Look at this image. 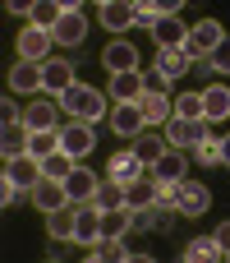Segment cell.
Segmentation results:
<instances>
[{"label":"cell","mask_w":230,"mask_h":263,"mask_svg":"<svg viewBox=\"0 0 230 263\" xmlns=\"http://www.w3.org/2000/svg\"><path fill=\"white\" fill-rule=\"evenodd\" d=\"M55 102H60V111H65L69 120H88V125H97L101 116H111L106 92H97V88H92V83H83V79H78L74 88H65Z\"/></svg>","instance_id":"1"},{"label":"cell","mask_w":230,"mask_h":263,"mask_svg":"<svg viewBox=\"0 0 230 263\" xmlns=\"http://www.w3.org/2000/svg\"><path fill=\"white\" fill-rule=\"evenodd\" d=\"M161 129H166V143L171 148H184V153H194L207 139V120H194V116H171Z\"/></svg>","instance_id":"2"},{"label":"cell","mask_w":230,"mask_h":263,"mask_svg":"<svg viewBox=\"0 0 230 263\" xmlns=\"http://www.w3.org/2000/svg\"><path fill=\"white\" fill-rule=\"evenodd\" d=\"M60 148H65L74 162H83L88 153H97V129H92L88 120H69V125H60Z\"/></svg>","instance_id":"3"},{"label":"cell","mask_w":230,"mask_h":263,"mask_svg":"<svg viewBox=\"0 0 230 263\" xmlns=\"http://www.w3.org/2000/svg\"><path fill=\"white\" fill-rule=\"evenodd\" d=\"M226 37V28H221V18H198L194 28H189V42H184V55L189 60H198V55H212V46Z\"/></svg>","instance_id":"4"},{"label":"cell","mask_w":230,"mask_h":263,"mask_svg":"<svg viewBox=\"0 0 230 263\" xmlns=\"http://www.w3.org/2000/svg\"><path fill=\"white\" fill-rule=\"evenodd\" d=\"M106 120H111V129H115L120 139H129V143L148 129V116H143V106H138V102H115Z\"/></svg>","instance_id":"5"},{"label":"cell","mask_w":230,"mask_h":263,"mask_svg":"<svg viewBox=\"0 0 230 263\" xmlns=\"http://www.w3.org/2000/svg\"><path fill=\"white\" fill-rule=\"evenodd\" d=\"M51 42H55L51 28L28 23V28L18 32V60H37V65H46V60H51Z\"/></svg>","instance_id":"6"},{"label":"cell","mask_w":230,"mask_h":263,"mask_svg":"<svg viewBox=\"0 0 230 263\" xmlns=\"http://www.w3.org/2000/svg\"><path fill=\"white\" fill-rule=\"evenodd\" d=\"M46 88V69L37 60H14L9 65V92H41Z\"/></svg>","instance_id":"7"},{"label":"cell","mask_w":230,"mask_h":263,"mask_svg":"<svg viewBox=\"0 0 230 263\" xmlns=\"http://www.w3.org/2000/svg\"><path fill=\"white\" fill-rule=\"evenodd\" d=\"M134 5H138V0H111V5H101V9H97V23H101L106 32L124 37V32L134 28Z\"/></svg>","instance_id":"8"},{"label":"cell","mask_w":230,"mask_h":263,"mask_svg":"<svg viewBox=\"0 0 230 263\" xmlns=\"http://www.w3.org/2000/svg\"><path fill=\"white\" fill-rule=\"evenodd\" d=\"M51 32H55L60 46H83V42H88V14H83V9H65Z\"/></svg>","instance_id":"9"},{"label":"cell","mask_w":230,"mask_h":263,"mask_svg":"<svg viewBox=\"0 0 230 263\" xmlns=\"http://www.w3.org/2000/svg\"><path fill=\"white\" fill-rule=\"evenodd\" d=\"M92 240H101V208L88 199V203H78V217H74V245H92Z\"/></svg>","instance_id":"10"},{"label":"cell","mask_w":230,"mask_h":263,"mask_svg":"<svg viewBox=\"0 0 230 263\" xmlns=\"http://www.w3.org/2000/svg\"><path fill=\"white\" fill-rule=\"evenodd\" d=\"M152 42H157V51L184 46V42H189V28H184V18H180V14H161V18H157V28H152Z\"/></svg>","instance_id":"11"},{"label":"cell","mask_w":230,"mask_h":263,"mask_svg":"<svg viewBox=\"0 0 230 263\" xmlns=\"http://www.w3.org/2000/svg\"><path fill=\"white\" fill-rule=\"evenodd\" d=\"M5 180H14V185L32 190V185L41 180V157H32V153H18V157H9V162H5Z\"/></svg>","instance_id":"12"},{"label":"cell","mask_w":230,"mask_h":263,"mask_svg":"<svg viewBox=\"0 0 230 263\" xmlns=\"http://www.w3.org/2000/svg\"><path fill=\"white\" fill-rule=\"evenodd\" d=\"M28 203H37L41 213H55V208H65V203H69V190H65V180L41 176V180L32 185V199H28Z\"/></svg>","instance_id":"13"},{"label":"cell","mask_w":230,"mask_h":263,"mask_svg":"<svg viewBox=\"0 0 230 263\" xmlns=\"http://www.w3.org/2000/svg\"><path fill=\"white\" fill-rule=\"evenodd\" d=\"M101 65L111 69V74H124V69H138V46L134 42H106V51H101Z\"/></svg>","instance_id":"14"},{"label":"cell","mask_w":230,"mask_h":263,"mask_svg":"<svg viewBox=\"0 0 230 263\" xmlns=\"http://www.w3.org/2000/svg\"><path fill=\"white\" fill-rule=\"evenodd\" d=\"M106 171H111V180H120V185H134V180H143V176H148V162H143V157L129 148V153H115Z\"/></svg>","instance_id":"15"},{"label":"cell","mask_w":230,"mask_h":263,"mask_svg":"<svg viewBox=\"0 0 230 263\" xmlns=\"http://www.w3.org/2000/svg\"><path fill=\"white\" fill-rule=\"evenodd\" d=\"M184 166H189V153H184V148H166V153L148 166V176H152V180H184Z\"/></svg>","instance_id":"16"},{"label":"cell","mask_w":230,"mask_h":263,"mask_svg":"<svg viewBox=\"0 0 230 263\" xmlns=\"http://www.w3.org/2000/svg\"><path fill=\"white\" fill-rule=\"evenodd\" d=\"M41 69H46V88H41V92H51V97H60L65 88H74V83H78V79H74V65H69L65 55H51Z\"/></svg>","instance_id":"17"},{"label":"cell","mask_w":230,"mask_h":263,"mask_svg":"<svg viewBox=\"0 0 230 263\" xmlns=\"http://www.w3.org/2000/svg\"><path fill=\"white\" fill-rule=\"evenodd\" d=\"M138 106H143V116H148V125H166L171 116H175V97H166V88H157V92H143L138 97Z\"/></svg>","instance_id":"18"},{"label":"cell","mask_w":230,"mask_h":263,"mask_svg":"<svg viewBox=\"0 0 230 263\" xmlns=\"http://www.w3.org/2000/svg\"><path fill=\"white\" fill-rule=\"evenodd\" d=\"M60 116H65L60 102H46V97H41V102H32V106L23 111V129H60Z\"/></svg>","instance_id":"19"},{"label":"cell","mask_w":230,"mask_h":263,"mask_svg":"<svg viewBox=\"0 0 230 263\" xmlns=\"http://www.w3.org/2000/svg\"><path fill=\"white\" fill-rule=\"evenodd\" d=\"M207 208H212V190L194 185V180H180V213L184 217H203Z\"/></svg>","instance_id":"20"},{"label":"cell","mask_w":230,"mask_h":263,"mask_svg":"<svg viewBox=\"0 0 230 263\" xmlns=\"http://www.w3.org/2000/svg\"><path fill=\"white\" fill-rule=\"evenodd\" d=\"M226 116H230V88L226 83H207V88H203V120L217 125V120H226Z\"/></svg>","instance_id":"21"},{"label":"cell","mask_w":230,"mask_h":263,"mask_svg":"<svg viewBox=\"0 0 230 263\" xmlns=\"http://www.w3.org/2000/svg\"><path fill=\"white\" fill-rule=\"evenodd\" d=\"M97 185H101V180H97V176H92V171H88L83 162H78V166H74V171L65 176V190H69V203H88V199L97 194Z\"/></svg>","instance_id":"22"},{"label":"cell","mask_w":230,"mask_h":263,"mask_svg":"<svg viewBox=\"0 0 230 263\" xmlns=\"http://www.w3.org/2000/svg\"><path fill=\"white\" fill-rule=\"evenodd\" d=\"M115 102H138L143 97V69H124V74H111V88H106Z\"/></svg>","instance_id":"23"},{"label":"cell","mask_w":230,"mask_h":263,"mask_svg":"<svg viewBox=\"0 0 230 263\" xmlns=\"http://www.w3.org/2000/svg\"><path fill=\"white\" fill-rule=\"evenodd\" d=\"M166 148H171V143H166V129H157V125H148V129H143V134L134 139V153H138V157H143L148 166H152V162H157V157H161Z\"/></svg>","instance_id":"24"},{"label":"cell","mask_w":230,"mask_h":263,"mask_svg":"<svg viewBox=\"0 0 230 263\" xmlns=\"http://www.w3.org/2000/svg\"><path fill=\"white\" fill-rule=\"evenodd\" d=\"M189 65H194V60L184 55V46H171V51H157V69H161V74H166L171 83H175V79H184V74H189Z\"/></svg>","instance_id":"25"},{"label":"cell","mask_w":230,"mask_h":263,"mask_svg":"<svg viewBox=\"0 0 230 263\" xmlns=\"http://www.w3.org/2000/svg\"><path fill=\"white\" fill-rule=\"evenodd\" d=\"M74 217H78V203H65V208L46 213V231L55 240H74Z\"/></svg>","instance_id":"26"},{"label":"cell","mask_w":230,"mask_h":263,"mask_svg":"<svg viewBox=\"0 0 230 263\" xmlns=\"http://www.w3.org/2000/svg\"><path fill=\"white\" fill-rule=\"evenodd\" d=\"M184 259L189 263H217V259H226V250L217 245V236H198V240L184 245Z\"/></svg>","instance_id":"27"},{"label":"cell","mask_w":230,"mask_h":263,"mask_svg":"<svg viewBox=\"0 0 230 263\" xmlns=\"http://www.w3.org/2000/svg\"><path fill=\"white\" fill-rule=\"evenodd\" d=\"M124 203L138 213V208H152L157 203V180L152 176H143V180H134V185H124Z\"/></svg>","instance_id":"28"},{"label":"cell","mask_w":230,"mask_h":263,"mask_svg":"<svg viewBox=\"0 0 230 263\" xmlns=\"http://www.w3.org/2000/svg\"><path fill=\"white\" fill-rule=\"evenodd\" d=\"M171 227V208H161V203H152V208H138L134 213V231H166Z\"/></svg>","instance_id":"29"},{"label":"cell","mask_w":230,"mask_h":263,"mask_svg":"<svg viewBox=\"0 0 230 263\" xmlns=\"http://www.w3.org/2000/svg\"><path fill=\"white\" fill-rule=\"evenodd\" d=\"M28 153L32 157H51V153H60V129H28Z\"/></svg>","instance_id":"30"},{"label":"cell","mask_w":230,"mask_h":263,"mask_svg":"<svg viewBox=\"0 0 230 263\" xmlns=\"http://www.w3.org/2000/svg\"><path fill=\"white\" fill-rule=\"evenodd\" d=\"M92 203H97L101 213H106V208H129V203H124V185H120V180H111V176H106V180L97 185Z\"/></svg>","instance_id":"31"},{"label":"cell","mask_w":230,"mask_h":263,"mask_svg":"<svg viewBox=\"0 0 230 263\" xmlns=\"http://www.w3.org/2000/svg\"><path fill=\"white\" fill-rule=\"evenodd\" d=\"M221 143L226 139H217V134H207L198 148H194V157H198V166H226V153H221Z\"/></svg>","instance_id":"32"},{"label":"cell","mask_w":230,"mask_h":263,"mask_svg":"<svg viewBox=\"0 0 230 263\" xmlns=\"http://www.w3.org/2000/svg\"><path fill=\"white\" fill-rule=\"evenodd\" d=\"M60 14H65V5H60V0H37V5H32V14H28V23H37V28H55V23H60Z\"/></svg>","instance_id":"33"},{"label":"cell","mask_w":230,"mask_h":263,"mask_svg":"<svg viewBox=\"0 0 230 263\" xmlns=\"http://www.w3.org/2000/svg\"><path fill=\"white\" fill-rule=\"evenodd\" d=\"M74 166H78V162H74V157H69V153L60 148V153H51V157L41 162V176H51V180H65V176H69Z\"/></svg>","instance_id":"34"},{"label":"cell","mask_w":230,"mask_h":263,"mask_svg":"<svg viewBox=\"0 0 230 263\" xmlns=\"http://www.w3.org/2000/svg\"><path fill=\"white\" fill-rule=\"evenodd\" d=\"M157 18H161V9H157L152 0H138V5H134V28L152 32V28H157Z\"/></svg>","instance_id":"35"},{"label":"cell","mask_w":230,"mask_h":263,"mask_svg":"<svg viewBox=\"0 0 230 263\" xmlns=\"http://www.w3.org/2000/svg\"><path fill=\"white\" fill-rule=\"evenodd\" d=\"M175 116L203 120V88H198V92H180V97H175Z\"/></svg>","instance_id":"36"},{"label":"cell","mask_w":230,"mask_h":263,"mask_svg":"<svg viewBox=\"0 0 230 263\" xmlns=\"http://www.w3.org/2000/svg\"><path fill=\"white\" fill-rule=\"evenodd\" d=\"M157 203L180 213V180H157Z\"/></svg>","instance_id":"37"},{"label":"cell","mask_w":230,"mask_h":263,"mask_svg":"<svg viewBox=\"0 0 230 263\" xmlns=\"http://www.w3.org/2000/svg\"><path fill=\"white\" fill-rule=\"evenodd\" d=\"M23 199H32V190H23V185H14V180L0 185V203H5V208H18Z\"/></svg>","instance_id":"38"},{"label":"cell","mask_w":230,"mask_h":263,"mask_svg":"<svg viewBox=\"0 0 230 263\" xmlns=\"http://www.w3.org/2000/svg\"><path fill=\"white\" fill-rule=\"evenodd\" d=\"M212 65H217V74H230V37H221L212 46Z\"/></svg>","instance_id":"39"},{"label":"cell","mask_w":230,"mask_h":263,"mask_svg":"<svg viewBox=\"0 0 230 263\" xmlns=\"http://www.w3.org/2000/svg\"><path fill=\"white\" fill-rule=\"evenodd\" d=\"M0 120H5V125H14V120H23V111L14 106V92H9V97L0 102Z\"/></svg>","instance_id":"40"},{"label":"cell","mask_w":230,"mask_h":263,"mask_svg":"<svg viewBox=\"0 0 230 263\" xmlns=\"http://www.w3.org/2000/svg\"><path fill=\"white\" fill-rule=\"evenodd\" d=\"M32 5H37V0H5L9 14H32Z\"/></svg>","instance_id":"41"},{"label":"cell","mask_w":230,"mask_h":263,"mask_svg":"<svg viewBox=\"0 0 230 263\" xmlns=\"http://www.w3.org/2000/svg\"><path fill=\"white\" fill-rule=\"evenodd\" d=\"M212 236H217V245H221V250H226V254H230V222H221V227H217Z\"/></svg>","instance_id":"42"},{"label":"cell","mask_w":230,"mask_h":263,"mask_svg":"<svg viewBox=\"0 0 230 263\" xmlns=\"http://www.w3.org/2000/svg\"><path fill=\"white\" fill-rule=\"evenodd\" d=\"M152 5H157L161 14H180V9H184V0H152Z\"/></svg>","instance_id":"43"},{"label":"cell","mask_w":230,"mask_h":263,"mask_svg":"<svg viewBox=\"0 0 230 263\" xmlns=\"http://www.w3.org/2000/svg\"><path fill=\"white\" fill-rule=\"evenodd\" d=\"M60 5H65V9H83L88 0H60Z\"/></svg>","instance_id":"44"},{"label":"cell","mask_w":230,"mask_h":263,"mask_svg":"<svg viewBox=\"0 0 230 263\" xmlns=\"http://www.w3.org/2000/svg\"><path fill=\"white\" fill-rule=\"evenodd\" d=\"M221 153H226V166H230V134H226V143H221Z\"/></svg>","instance_id":"45"},{"label":"cell","mask_w":230,"mask_h":263,"mask_svg":"<svg viewBox=\"0 0 230 263\" xmlns=\"http://www.w3.org/2000/svg\"><path fill=\"white\" fill-rule=\"evenodd\" d=\"M92 5H111V0H92Z\"/></svg>","instance_id":"46"},{"label":"cell","mask_w":230,"mask_h":263,"mask_svg":"<svg viewBox=\"0 0 230 263\" xmlns=\"http://www.w3.org/2000/svg\"><path fill=\"white\" fill-rule=\"evenodd\" d=\"M226 259H230V254H226Z\"/></svg>","instance_id":"47"}]
</instances>
